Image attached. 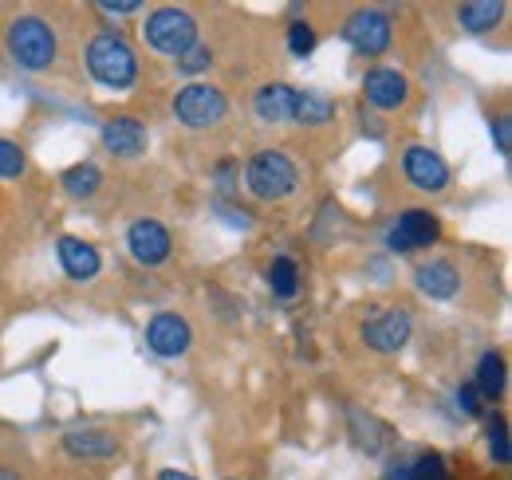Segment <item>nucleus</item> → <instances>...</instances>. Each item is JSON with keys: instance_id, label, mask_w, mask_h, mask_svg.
I'll return each instance as SVG.
<instances>
[{"instance_id": "f3484780", "label": "nucleus", "mask_w": 512, "mask_h": 480, "mask_svg": "<svg viewBox=\"0 0 512 480\" xmlns=\"http://www.w3.org/2000/svg\"><path fill=\"white\" fill-rule=\"evenodd\" d=\"M292 107H296V87H288V83H264L253 99L256 119L272 122V126L292 122Z\"/></svg>"}, {"instance_id": "423d86ee", "label": "nucleus", "mask_w": 512, "mask_h": 480, "mask_svg": "<svg viewBox=\"0 0 512 480\" xmlns=\"http://www.w3.org/2000/svg\"><path fill=\"white\" fill-rule=\"evenodd\" d=\"M343 40L359 56H383L390 48V16L383 8H355L343 24Z\"/></svg>"}, {"instance_id": "9b49d317", "label": "nucleus", "mask_w": 512, "mask_h": 480, "mask_svg": "<svg viewBox=\"0 0 512 480\" xmlns=\"http://www.w3.org/2000/svg\"><path fill=\"white\" fill-rule=\"evenodd\" d=\"M127 248L142 268H154V264H162V260L170 256L174 240H170V229H166L162 221H154V217H138V221L127 229Z\"/></svg>"}, {"instance_id": "f03ea898", "label": "nucleus", "mask_w": 512, "mask_h": 480, "mask_svg": "<svg viewBox=\"0 0 512 480\" xmlns=\"http://www.w3.org/2000/svg\"><path fill=\"white\" fill-rule=\"evenodd\" d=\"M87 71L95 75V83L111 91H130L138 83V56L123 36L99 32L87 40Z\"/></svg>"}, {"instance_id": "c756f323", "label": "nucleus", "mask_w": 512, "mask_h": 480, "mask_svg": "<svg viewBox=\"0 0 512 480\" xmlns=\"http://www.w3.org/2000/svg\"><path fill=\"white\" fill-rule=\"evenodd\" d=\"M493 130H497V150H501V154H509V150H512V122H509V115H497Z\"/></svg>"}, {"instance_id": "412c9836", "label": "nucleus", "mask_w": 512, "mask_h": 480, "mask_svg": "<svg viewBox=\"0 0 512 480\" xmlns=\"http://www.w3.org/2000/svg\"><path fill=\"white\" fill-rule=\"evenodd\" d=\"M268 288H272L280 300H292V296L300 292V268H296L292 256H276V260L268 264Z\"/></svg>"}, {"instance_id": "c85d7f7f", "label": "nucleus", "mask_w": 512, "mask_h": 480, "mask_svg": "<svg viewBox=\"0 0 512 480\" xmlns=\"http://www.w3.org/2000/svg\"><path fill=\"white\" fill-rule=\"evenodd\" d=\"M95 8H99L103 16H134V12H142L138 0H99Z\"/></svg>"}, {"instance_id": "2f4dec72", "label": "nucleus", "mask_w": 512, "mask_h": 480, "mask_svg": "<svg viewBox=\"0 0 512 480\" xmlns=\"http://www.w3.org/2000/svg\"><path fill=\"white\" fill-rule=\"evenodd\" d=\"M0 480H20V473H12V469H0Z\"/></svg>"}, {"instance_id": "2eb2a0df", "label": "nucleus", "mask_w": 512, "mask_h": 480, "mask_svg": "<svg viewBox=\"0 0 512 480\" xmlns=\"http://www.w3.org/2000/svg\"><path fill=\"white\" fill-rule=\"evenodd\" d=\"M414 284L418 292H426L430 300H453L461 292V272L453 260H430L414 272Z\"/></svg>"}, {"instance_id": "f8f14e48", "label": "nucleus", "mask_w": 512, "mask_h": 480, "mask_svg": "<svg viewBox=\"0 0 512 480\" xmlns=\"http://www.w3.org/2000/svg\"><path fill=\"white\" fill-rule=\"evenodd\" d=\"M363 99L379 111H398L410 99V79L394 67H375L363 75Z\"/></svg>"}, {"instance_id": "7c9ffc66", "label": "nucleus", "mask_w": 512, "mask_h": 480, "mask_svg": "<svg viewBox=\"0 0 512 480\" xmlns=\"http://www.w3.org/2000/svg\"><path fill=\"white\" fill-rule=\"evenodd\" d=\"M158 480H197V477H190V473H178V469H162V473H158Z\"/></svg>"}, {"instance_id": "5701e85b", "label": "nucleus", "mask_w": 512, "mask_h": 480, "mask_svg": "<svg viewBox=\"0 0 512 480\" xmlns=\"http://www.w3.org/2000/svg\"><path fill=\"white\" fill-rule=\"evenodd\" d=\"M288 52H292L296 60H308V56L316 52V28H312L308 20H292V24H288Z\"/></svg>"}, {"instance_id": "39448f33", "label": "nucleus", "mask_w": 512, "mask_h": 480, "mask_svg": "<svg viewBox=\"0 0 512 480\" xmlns=\"http://www.w3.org/2000/svg\"><path fill=\"white\" fill-rule=\"evenodd\" d=\"M170 107H174V119L182 122V126H190V130H213L229 115V99L213 83H186L174 95Z\"/></svg>"}, {"instance_id": "b1692460", "label": "nucleus", "mask_w": 512, "mask_h": 480, "mask_svg": "<svg viewBox=\"0 0 512 480\" xmlns=\"http://www.w3.org/2000/svg\"><path fill=\"white\" fill-rule=\"evenodd\" d=\"M24 170H28L24 150H20L12 138H0V181L24 178Z\"/></svg>"}, {"instance_id": "bb28decb", "label": "nucleus", "mask_w": 512, "mask_h": 480, "mask_svg": "<svg viewBox=\"0 0 512 480\" xmlns=\"http://www.w3.org/2000/svg\"><path fill=\"white\" fill-rule=\"evenodd\" d=\"M209 63H213V52H209L205 44H193L190 52H182V56H178V67H182L186 75H197V71H205Z\"/></svg>"}, {"instance_id": "ddd939ff", "label": "nucleus", "mask_w": 512, "mask_h": 480, "mask_svg": "<svg viewBox=\"0 0 512 480\" xmlns=\"http://www.w3.org/2000/svg\"><path fill=\"white\" fill-rule=\"evenodd\" d=\"M56 252H60V264H64V272L75 284H87V280H95L103 272V256H99V248L91 240L60 237Z\"/></svg>"}, {"instance_id": "6ab92c4d", "label": "nucleus", "mask_w": 512, "mask_h": 480, "mask_svg": "<svg viewBox=\"0 0 512 480\" xmlns=\"http://www.w3.org/2000/svg\"><path fill=\"white\" fill-rule=\"evenodd\" d=\"M339 115L335 99L323 95V91H296V107H292V122H304V126H327V122Z\"/></svg>"}, {"instance_id": "a878e982", "label": "nucleus", "mask_w": 512, "mask_h": 480, "mask_svg": "<svg viewBox=\"0 0 512 480\" xmlns=\"http://www.w3.org/2000/svg\"><path fill=\"white\" fill-rule=\"evenodd\" d=\"M489 449H493V461L497 465H509V425H505V418H497V414L489 421Z\"/></svg>"}, {"instance_id": "4be33fe9", "label": "nucleus", "mask_w": 512, "mask_h": 480, "mask_svg": "<svg viewBox=\"0 0 512 480\" xmlns=\"http://www.w3.org/2000/svg\"><path fill=\"white\" fill-rule=\"evenodd\" d=\"M64 189L71 197H91L99 185H103V170L99 166H91V162H79V166H71L64 170Z\"/></svg>"}, {"instance_id": "0eeeda50", "label": "nucleus", "mask_w": 512, "mask_h": 480, "mask_svg": "<svg viewBox=\"0 0 512 480\" xmlns=\"http://www.w3.org/2000/svg\"><path fill=\"white\" fill-rule=\"evenodd\" d=\"M438 240H442V221L430 209H406L386 229V248L390 252H414V248H430Z\"/></svg>"}, {"instance_id": "a211bd4d", "label": "nucleus", "mask_w": 512, "mask_h": 480, "mask_svg": "<svg viewBox=\"0 0 512 480\" xmlns=\"http://www.w3.org/2000/svg\"><path fill=\"white\" fill-rule=\"evenodd\" d=\"M505 382H509V366H505V355H501V351H489V355H481V362H477V378H473L477 394H481L485 402H497V398L505 394Z\"/></svg>"}, {"instance_id": "1a4fd4ad", "label": "nucleus", "mask_w": 512, "mask_h": 480, "mask_svg": "<svg viewBox=\"0 0 512 480\" xmlns=\"http://www.w3.org/2000/svg\"><path fill=\"white\" fill-rule=\"evenodd\" d=\"M193 343V327L186 315H174V311H162L146 323V347L158 355V359H178L186 355Z\"/></svg>"}, {"instance_id": "aec40b11", "label": "nucleus", "mask_w": 512, "mask_h": 480, "mask_svg": "<svg viewBox=\"0 0 512 480\" xmlns=\"http://www.w3.org/2000/svg\"><path fill=\"white\" fill-rule=\"evenodd\" d=\"M501 16H505V4H497V0H485V4H461V8H457V24H461L465 32H489V28L501 24Z\"/></svg>"}, {"instance_id": "7ed1b4c3", "label": "nucleus", "mask_w": 512, "mask_h": 480, "mask_svg": "<svg viewBox=\"0 0 512 480\" xmlns=\"http://www.w3.org/2000/svg\"><path fill=\"white\" fill-rule=\"evenodd\" d=\"M245 185L256 201H284L300 185V170L284 150H260L245 166Z\"/></svg>"}, {"instance_id": "dca6fc26", "label": "nucleus", "mask_w": 512, "mask_h": 480, "mask_svg": "<svg viewBox=\"0 0 512 480\" xmlns=\"http://www.w3.org/2000/svg\"><path fill=\"white\" fill-rule=\"evenodd\" d=\"M103 146L115 154V158H138L146 150V126L130 115H119L103 126Z\"/></svg>"}, {"instance_id": "20e7f679", "label": "nucleus", "mask_w": 512, "mask_h": 480, "mask_svg": "<svg viewBox=\"0 0 512 480\" xmlns=\"http://www.w3.org/2000/svg\"><path fill=\"white\" fill-rule=\"evenodd\" d=\"M142 40L158 56L178 60L182 52H190L193 44H197V20L186 8H154L146 16V24H142Z\"/></svg>"}, {"instance_id": "cd10ccee", "label": "nucleus", "mask_w": 512, "mask_h": 480, "mask_svg": "<svg viewBox=\"0 0 512 480\" xmlns=\"http://www.w3.org/2000/svg\"><path fill=\"white\" fill-rule=\"evenodd\" d=\"M457 410H461V414H469V418H481L485 402H481V394H477V386H473V382L457 386Z\"/></svg>"}, {"instance_id": "4468645a", "label": "nucleus", "mask_w": 512, "mask_h": 480, "mask_svg": "<svg viewBox=\"0 0 512 480\" xmlns=\"http://www.w3.org/2000/svg\"><path fill=\"white\" fill-rule=\"evenodd\" d=\"M64 449L79 461H111L119 457V437L103 433V429H67L64 433Z\"/></svg>"}, {"instance_id": "f257e3e1", "label": "nucleus", "mask_w": 512, "mask_h": 480, "mask_svg": "<svg viewBox=\"0 0 512 480\" xmlns=\"http://www.w3.org/2000/svg\"><path fill=\"white\" fill-rule=\"evenodd\" d=\"M4 48H8V60L24 71H48L52 63L60 60V36L56 28L44 20V16H16L4 32Z\"/></svg>"}, {"instance_id": "6e6552de", "label": "nucleus", "mask_w": 512, "mask_h": 480, "mask_svg": "<svg viewBox=\"0 0 512 480\" xmlns=\"http://www.w3.org/2000/svg\"><path fill=\"white\" fill-rule=\"evenodd\" d=\"M402 174H406V181H410L414 189H422V193H442L449 185L446 158H442L438 150L422 146V142L406 146V154H402Z\"/></svg>"}, {"instance_id": "393cba45", "label": "nucleus", "mask_w": 512, "mask_h": 480, "mask_svg": "<svg viewBox=\"0 0 512 480\" xmlns=\"http://www.w3.org/2000/svg\"><path fill=\"white\" fill-rule=\"evenodd\" d=\"M406 469H410V480H449L446 461H442L438 453H426V457H418V461H410Z\"/></svg>"}, {"instance_id": "9d476101", "label": "nucleus", "mask_w": 512, "mask_h": 480, "mask_svg": "<svg viewBox=\"0 0 512 480\" xmlns=\"http://www.w3.org/2000/svg\"><path fill=\"white\" fill-rule=\"evenodd\" d=\"M410 331H414L410 311L390 307V311H379V315H371V319L363 323V343H367L371 351L394 355V351H402V347L410 343Z\"/></svg>"}]
</instances>
